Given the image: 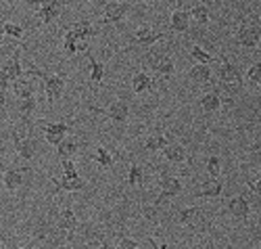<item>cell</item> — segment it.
Here are the masks:
<instances>
[{"mask_svg": "<svg viewBox=\"0 0 261 249\" xmlns=\"http://www.w3.org/2000/svg\"><path fill=\"white\" fill-rule=\"evenodd\" d=\"M25 74L28 76H38L42 82H44V93H46V101H48L50 107L63 97V93H65V74H53L50 76L46 72L38 70L34 63L28 65V72Z\"/></svg>", "mask_w": 261, "mask_h": 249, "instance_id": "obj_1", "label": "cell"}, {"mask_svg": "<svg viewBox=\"0 0 261 249\" xmlns=\"http://www.w3.org/2000/svg\"><path fill=\"white\" fill-rule=\"evenodd\" d=\"M28 3L30 5H40L36 15L44 26H50L63 11V0H28Z\"/></svg>", "mask_w": 261, "mask_h": 249, "instance_id": "obj_2", "label": "cell"}, {"mask_svg": "<svg viewBox=\"0 0 261 249\" xmlns=\"http://www.w3.org/2000/svg\"><path fill=\"white\" fill-rule=\"evenodd\" d=\"M13 145H15V151L23 157L25 162H32L34 155H36V149H38V143H36V137L32 134V130H28V134H17L13 132Z\"/></svg>", "mask_w": 261, "mask_h": 249, "instance_id": "obj_3", "label": "cell"}, {"mask_svg": "<svg viewBox=\"0 0 261 249\" xmlns=\"http://www.w3.org/2000/svg\"><path fill=\"white\" fill-rule=\"evenodd\" d=\"M217 78H220V82L224 86H228V88H234V86L241 88L243 86V74H241V70H238L234 63H230L228 59L222 61L220 70H217Z\"/></svg>", "mask_w": 261, "mask_h": 249, "instance_id": "obj_4", "label": "cell"}, {"mask_svg": "<svg viewBox=\"0 0 261 249\" xmlns=\"http://www.w3.org/2000/svg\"><path fill=\"white\" fill-rule=\"evenodd\" d=\"M159 185H161V193H159V197H157V201H155V206H161L163 201L173 199V197H178V195L182 193V183H180V178L171 176V174H163Z\"/></svg>", "mask_w": 261, "mask_h": 249, "instance_id": "obj_5", "label": "cell"}, {"mask_svg": "<svg viewBox=\"0 0 261 249\" xmlns=\"http://www.w3.org/2000/svg\"><path fill=\"white\" fill-rule=\"evenodd\" d=\"M129 7L125 3H117V0H113V3H107L105 9H102V19L100 24H121V21L125 19Z\"/></svg>", "mask_w": 261, "mask_h": 249, "instance_id": "obj_6", "label": "cell"}, {"mask_svg": "<svg viewBox=\"0 0 261 249\" xmlns=\"http://www.w3.org/2000/svg\"><path fill=\"white\" fill-rule=\"evenodd\" d=\"M259 40H261V32L253 24H245L236 32V42L241 44V47H245V49H255L259 44Z\"/></svg>", "mask_w": 261, "mask_h": 249, "instance_id": "obj_7", "label": "cell"}, {"mask_svg": "<svg viewBox=\"0 0 261 249\" xmlns=\"http://www.w3.org/2000/svg\"><path fill=\"white\" fill-rule=\"evenodd\" d=\"M92 111L96 113H102V116H107L109 120H113L115 124H125L127 118H129V107L125 103H113L111 107H107V109H98V107H90Z\"/></svg>", "mask_w": 261, "mask_h": 249, "instance_id": "obj_8", "label": "cell"}, {"mask_svg": "<svg viewBox=\"0 0 261 249\" xmlns=\"http://www.w3.org/2000/svg\"><path fill=\"white\" fill-rule=\"evenodd\" d=\"M67 132H69V124H65V122H59V124H48L44 126V139L46 143L50 145H59L65 141V137H67Z\"/></svg>", "mask_w": 261, "mask_h": 249, "instance_id": "obj_9", "label": "cell"}, {"mask_svg": "<svg viewBox=\"0 0 261 249\" xmlns=\"http://www.w3.org/2000/svg\"><path fill=\"white\" fill-rule=\"evenodd\" d=\"M57 229H59V233L67 235V237H71V235L75 233V229H77V218H75V214H73L71 208H65V210L61 212V216H59V220H57Z\"/></svg>", "mask_w": 261, "mask_h": 249, "instance_id": "obj_10", "label": "cell"}, {"mask_svg": "<svg viewBox=\"0 0 261 249\" xmlns=\"http://www.w3.org/2000/svg\"><path fill=\"white\" fill-rule=\"evenodd\" d=\"M3 70L7 72V76H9L11 82H17V80H21V78L25 76L23 67H21V53H19V51H15V53L11 55V59L5 63Z\"/></svg>", "mask_w": 261, "mask_h": 249, "instance_id": "obj_11", "label": "cell"}, {"mask_svg": "<svg viewBox=\"0 0 261 249\" xmlns=\"http://www.w3.org/2000/svg\"><path fill=\"white\" fill-rule=\"evenodd\" d=\"M224 193V183L220 178H209L201 185L197 197H203V199H213V197H220Z\"/></svg>", "mask_w": 261, "mask_h": 249, "instance_id": "obj_12", "label": "cell"}, {"mask_svg": "<svg viewBox=\"0 0 261 249\" xmlns=\"http://www.w3.org/2000/svg\"><path fill=\"white\" fill-rule=\"evenodd\" d=\"M169 28H171V32H176V34L188 32V28H190V13H186L182 9L173 11L171 17H169Z\"/></svg>", "mask_w": 261, "mask_h": 249, "instance_id": "obj_13", "label": "cell"}, {"mask_svg": "<svg viewBox=\"0 0 261 249\" xmlns=\"http://www.w3.org/2000/svg\"><path fill=\"white\" fill-rule=\"evenodd\" d=\"M50 183H55V193H63V191H67V193H73V191H82L86 187V183L77 176V178H53L50 176Z\"/></svg>", "mask_w": 261, "mask_h": 249, "instance_id": "obj_14", "label": "cell"}, {"mask_svg": "<svg viewBox=\"0 0 261 249\" xmlns=\"http://www.w3.org/2000/svg\"><path fill=\"white\" fill-rule=\"evenodd\" d=\"M30 168H9L7 172H5V187L9 189V191H17L21 185H23V174L28 172Z\"/></svg>", "mask_w": 261, "mask_h": 249, "instance_id": "obj_15", "label": "cell"}, {"mask_svg": "<svg viewBox=\"0 0 261 249\" xmlns=\"http://www.w3.org/2000/svg\"><path fill=\"white\" fill-rule=\"evenodd\" d=\"M228 212H230L234 218L245 220V218H249V214H251V206H249V201H247L245 197H234V199H230V203H228Z\"/></svg>", "mask_w": 261, "mask_h": 249, "instance_id": "obj_16", "label": "cell"}, {"mask_svg": "<svg viewBox=\"0 0 261 249\" xmlns=\"http://www.w3.org/2000/svg\"><path fill=\"white\" fill-rule=\"evenodd\" d=\"M161 38H165V34H159V32H155L153 28H148V26H140L134 32V40L138 44H144V47H148V44H153V42H157Z\"/></svg>", "mask_w": 261, "mask_h": 249, "instance_id": "obj_17", "label": "cell"}, {"mask_svg": "<svg viewBox=\"0 0 261 249\" xmlns=\"http://www.w3.org/2000/svg\"><path fill=\"white\" fill-rule=\"evenodd\" d=\"M153 70H155L159 76L169 78V76H173V72H176V63H173V59H171L169 55H161V57H157V59L153 61Z\"/></svg>", "mask_w": 261, "mask_h": 249, "instance_id": "obj_18", "label": "cell"}, {"mask_svg": "<svg viewBox=\"0 0 261 249\" xmlns=\"http://www.w3.org/2000/svg\"><path fill=\"white\" fill-rule=\"evenodd\" d=\"M213 74H211V67L209 65H203V63H197L192 67V70L188 72V78L192 80V82H197V84H209L213 78H211Z\"/></svg>", "mask_w": 261, "mask_h": 249, "instance_id": "obj_19", "label": "cell"}, {"mask_svg": "<svg viewBox=\"0 0 261 249\" xmlns=\"http://www.w3.org/2000/svg\"><path fill=\"white\" fill-rule=\"evenodd\" d=\"M67 30H71L77 40H86V42H88L96 34L94 28H92V24H90V21H86V19L84 21H75V24H71Z\"/></svg>", "mask_w": 261, "mask_h": 249, "instance_id": "obj_20", "label": "cell"}, {"mask_svg": "<svg viewBox=\"0 0 261 249\" xmlns=\"http://www.w3.org/2000/svg\"><path fill=\"white\" fill-rule=\"evenodd\" d=\"M163 155H165V160H167L169 164H184V162H186V151H184V147L178 145V143L167 145V147L163 149Z\"/></svg>", "mask_w": 261, "mask_h": 249, "instance_id": "obj_21", "label": "cell"}, {"mask_svg": "<svg viewBox=\"0 0 261 249\" xmlns=\"http://www.w3.org/2000/svg\"><path fill=\"white\" fill-rule=\"evenodd\" d=\"M150 88H153V78H150L148 74L140 72V74H136L132 78V90H134V95H142V93H146V90H150Z\"/></svg>", "mask_w": 261, "mask_h": 249, "instance_id": "obj_22", "label": "cell"}, {"mask_svg": "<svg viewBox=\"0 0 261 249\" xmlns=\"http://www.w3.org/2000/svg\"><path fill=\"white\" fill-rule=\"evenodd\" d=\"M75 153H77V141H73V139H65L63 143L57 145V157L59 160H71Z\"/></svg>", "mask_w": 261, "mask_h": 249, "instance_id": "obj_23", "label": "cell"}, {"mask_svg": "<svg viewBox=\"0 0 261 249\" xmlns=\"http://www.w3.org/2000/svg\"><path fill=\"white\" fill-rule=\"evenodd\" d=\"M13 93H15V97L17 99H32L34 97V93H36V88L28 82V80H17V82H13Z\"/></svg>", "mask_w": 261, "mask_h": 249, "instance_id": "obj_24", "label": "cell"}, {"mask_svg": "<svg viewBox=\"0 0 261 249\" xmlns=\"http://www.w3.org/2000/svg\"><path fill=\"white\" fill-rule=\"evenodd\" d=\"M220 107H222V99H220V95H217V93H205L201 97V109L205 113H213Z\"/></svg>", "mask_w": 261, "mask_h": 249, "instance_id": "obj_25", "label": "cell"}, {"mask_svg": "<svg viewBox=\"0 0 261 249\" xmlns=\"http://www.w3.org/2000/svg\"><path fill=\"white\" fill-rule=\"evenodd\" d=\"M17 111H19L21 118L28 120L32 113L36 111V97H32V99H19L17 101Z\"/></svg>", "mask_w": 261, "mask_h": 249, "instance_id": "obj_26", "label": "cell"}, {"mask_svg": "<svg viewBox=\"0 0 261 249\" xmlns=\"http://www.w3.org/2000/svg\"><path fill=\"white\" fill-rule=\"evenodd\" d=\"M199 218H201V212H199L197 208H184V210H180V214H178V220H180L184 226H192Z\"/></svg>", "mask_w": 261, "mask_h": 249, "instance_id": "obj_27", "label": "cell"}, {"mask_svg": "<svg viewBox=\"0 0 261 249\" xmlns=\"http://www.w3.org/2000/svg\"><path fill=\"white\" fill-rule=\"evenodd\" d=\"M94 162L100 166V168H107V170H111L113 168V155L111 153H109L105 147H98L96 149V155H94Z\"/></svg>", "mask_w": 261, "mask_h": 249, "instance_id": "obj_28", "label": "cell"}, {"mask_svg": "<svg viewBox=\"0 0 261 249\" xmlns=\"http://www.w3.org/2000/svg\"><path fill=\"white\" fill-rule=\"evenodd\" d=\"M190 19H194L199 26H207L209 24V9L205 5H197L190 9Z\"/></svg>", "mask_w": 261, "mask_h": 249, "instance_id": "obj_29", "label": "cell"}, {"mask_svg": "<svg viewBox=\"0 0 261 249\" xmlns=\"http://www.w3.org/2000/svg\"><path fill=\"white\" fill-rule=\"evenodd\" d=\"M90 59V82L92 84H100L102 78H105V65L98 63L94 57H88Z\"/></svg>", "mask_w": 261, "mask_h": 249, "instance_id": "obj_30", "label": "cell"}, {"mask_svg": "<svg viewBox=\"0 0 261 249\" xmlns=\"http://www.w3.org/2000/svg\"><path fill=\"white\" fill-rule=\"evenodd\" d=\"M190 59H194L197 63H203V65H211L215 59L205 51V49H201L199 44H194V47L190 49Z\"/></svg>", "mask_w": 261, "mask_h": 249, "instance_id": "obj_31", "label": "cell"}, {"mask_svg": "<svg viewBox=\"0 0 261 249\" xmlns=\"http://www.w3.org/2000/svg\"><path fill=\"white\" fill-rule=\"evenodd\" d=\"M142 180H144L142 168L138 164H132L129 166V172H127V185L129 187H142Z\"/></svg>", "mask_w": 261, "mask_h": 249, "instance_id": "obj_32", "label": "cell"}, {"mask_svg": "<svg viewBox=\"0 0 261 249\" xmlns=\"http://www.w3.org/2000/svg\"><path fill=\"white\" fill-rule=\"evenodd\" d=\"M165 147H167V137H163V134H153V137H148L146 143H144L146 151H159V149H165Z\"/></svg>", "mask_w": 261, "mask_h": 249, "instance_id": "obj_33", "label": "cell"}, {"mask_svg": "<svg viewBox=\"0 0 261 249\" xmlns=\"http://www.w3.org/2000/svg\"><path fill=\"white\" fill-rule=\"evenodd\" d=\"M77 42H82V40H77L71 30H65V38H63V49H65V53H67V55H75V53H77Z\"/></svg>", "mask_w": 261, "mask_h": 249, "instance_id": "obj_34", "label": "cell"}, {"mask_svg": "<svg viewBox=\"0 0 261 249\" xmlns=\"http://www.w3.org/2000/svg\"><path fill=\"white\" fill-rule=\"evenodd\" d=\"M205 168H207V174L211 178H220L222 176V162H220V157L211 155L209 160H207V164H205Z\"/></svg>", "mask_w": 261, "mask_h": 249, "instance_id": "obj_35", "label": "cell"}, {"mask_svg": "<svg viewBox=\"0 0 261 249\" xmlns=\"http://www.w3.org/2000/svg\"><path fill=\"white\" fill-rule=\"evenodd\" d=\"M3 34L9 36V38H23V26H19V24H11V21H7V24H3Z\"/></svg>", "mask_w": 261, "mask_h": 249, "instance_id": "obj_36", "label": "cell"}, {"mask_svg": "<svg viewBox=\"0 0 261 249\" xmlns=\"http://www.w3.org/2000/svg\"><path fill=\"white\" fill-rule=\"evenodd\" d=\"M247 80H249V84H253V86L261 84V61H259V63H253L249 70H247Z\"/></svg>", "mask_w": 261, "mask_h": 249, "instance_id": "obj_37", "label": "cell"}, {"mask_svg": "<svg viewBox=\"0 0 261 249\" xmlns=\"http://www.w3.org/2000/svg\"><path fill=\"white\" fill-rule=\"evenodd\" d=\"M9 84H11V80H9L7 72L0 70V107H5V103H7L5 95H7V90H9Z\"/></svg>", "mask_w": 261, "mask_h": 249, "instance_id": "obj_38", "label": "cell"}, {"mask_svg": "<svg viewBox=\"0 0 261 249\" xmlns=\"http://www.w3.org/2000/svg\"><path fill=\"white\" fill-rule=\"evenodd\" d=\"M119 249H138V243H136L134 239L121 237V239H119Z\"/></svg>", "mask_w": 261, "mask_h": 249, "instance_id": "obj_39", "label": "cell"}, {"mask_svg": "<svg viewBox=\"0 0 261 249\" xmlns=\"http://www.w3.org/2000/svg\"><path fill=\"white\" fill-rule=\"evenodd\" d=\"M61 166H63V174H77L75 164L71 160H61Z\"/></svg>", "mask_w": 261, "mask_h": 249, "instance_id": "obj_40", "label": "cell"}, {"mask_svg": "<svg viewBox=\"0 0 261 249\" xmlns=\"http://www.w3.org/2000/svg\"><path fill=\"white\" fill-rule=\"evenodd\" d=\"M249 189L253 191V193H257L259 197H261V176L255 180V183H249Z\"/></svg>", "mask_w": 261, "mask_h": 249, "instance_id": "obj_41", "label": "cell"}, {"mask_svg": "<svg viewBox=\"0 0 261 249\" xmlns=\"http://www.w3.org/2000/svg\"><path fill=\"white\" fill-rule=\"evenodd\" d=\"M150 245H153L155 249H178L176 245H171V243H161V245H155L153 241H150Z\"/></svg>", "mask_w": 261, "mask_h": 249, "instance_id": "obj_42", "label": "cell"}, {"mask_svg": "<svg viewBox=\"0 0 261 249\" xmlns=\"http://www.w3.org/2000/svg\"><path fill=\"white\" fill-rule=\"evenodd\" d=\"M100 249H117V247H115L113 243H109V241H102V243H100Z\"/></svg>", "mask_w": 261, "mask_h": 249, "instance_id": "obj_43", "label": "cell"}, {"mask_svg": "<svg viewBox=\"0 0 261 249\" xmlns=\"http://www.w3.org/2000/svg\"><path fill=\"white\" fill-rule=\"evenodd\" d=\"M7 3H11V5H17V3H28V0H7Z\"/></svg>", "mask_w": 261, "mask_h": 249, "instance_id": "obj_44", "label": "cell"}, {"mask_svg": "<svg viewBox=\"0 0 261 249\" xmlns=\"http://www.w3.org/2000/svg\"><path fill=\"white\" fill-rule=\"evenodd\" d=\"M5 44V34H0V47H3Z\"/></svg>", "mask_w": 261, "mask_h": 249, "instance_id": "obj_45", "label": "cell"}, {"mask_svg": "<svg viewBox=\"0 0 261 249\" xmlns=\"http://www.w3.org/2000/svg\"><path fill=\"white\" fill-rule=\"evenodd\" d=\"M17 249H23V247H17Z\"/></svg>", "mask_w": 261, "mask_h": 249, "instance_id": "obj_46", "label": "cell"}]
</instances>
